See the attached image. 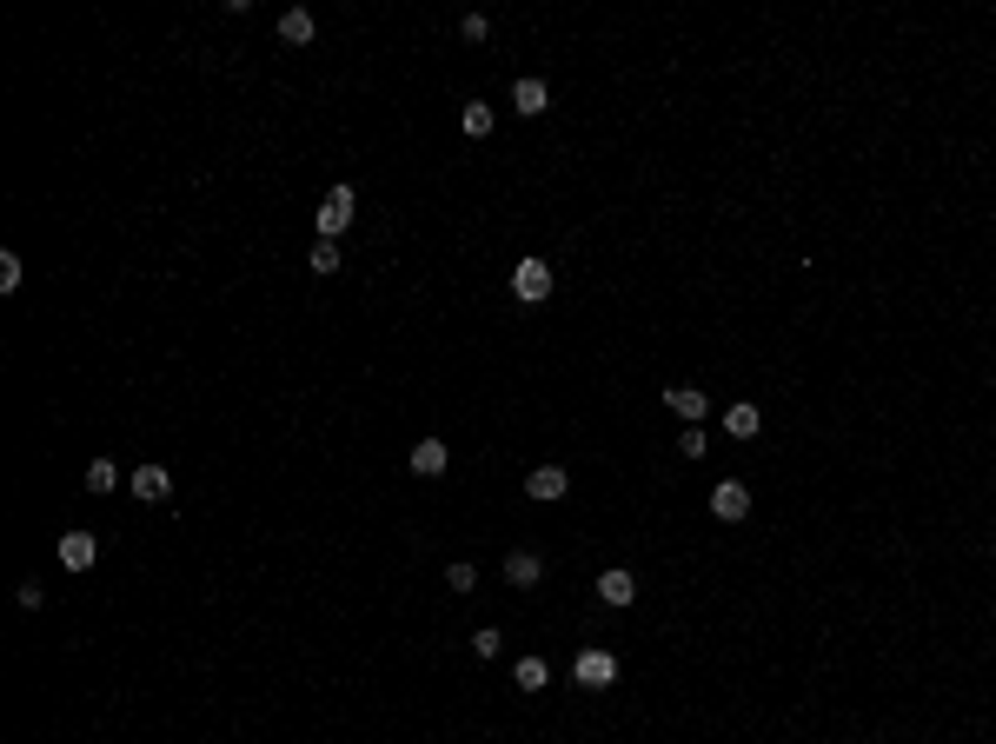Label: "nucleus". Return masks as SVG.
Returning a JSON list of instances; mask_svg holds the SVG:
<instances>
[{"instance_id": "1", "label": "nucleus", "mask_w": 996, "mask_h": 744, "mask_svg": "<svg viewBox=\"0 0 996 744\" xmlns=\"http://www.w3.org/2000/svg\"><path fill=\"white\" fill-rule=\"evenodd\" d=\"M352 213H359V193H352V186H332L326 206H319V240H339L352 226Z\"/></svg>"}, {"instance_id": "2", "label": "nucleus", "mask_w": 996, "mask_h": 744, "mask_svg": "<svg viewBox=\"0 0 996 744\" xmlns=\"http://www.w3.org/2000/svg\"><path fill=\"white\" fill-rule=\"evenodd\" d=\"M512 293L525 299V306L552 299V266H545V260H518V266H512Z\"/></svg>"}, {"instance_id": "3", "label": "nucleus", "mask_w": 996, "mask_h": 744, "mask_svg": "<svg viewBox=\"0 0 996 744\" xmlns=\"http://www.w3.org/2000/svg\"><path fill=\"white\" fill-rule=\"evenodd\" d=\"M711 512H718L724 525H738L744 512H751V492H744L738 479H718V485H711Z\"/></svg>"}, {"instance_id": "4", "label": "nucleus", "mask_w": 996, "mask_h": 744, "mask_svg": "<svg viewBox=\"0 0 996 744\" xmlns=\"http://www.w3.org/2000/svg\"><path fill=\"white\" fill-rule=\"evenodd\" d=\"M572 678L578 685H611V678H618V658H611V651H578V665H572Z\"/></svg>"}, {"instance_id": "5", "label": "nucleus", "mask_w": 996, "mask_h": 744, "mask_svg": "<svg viewBox=\"0 0 996 744\" xmlns=\"http://www.w3.org/2000/svg\"><path fill=\"white\" fill-rule=\"evenodd\" d=\"M127 485H133V499H140V505H160L166 492H173V472H166V465H140Z\"/></svg>"}, {"instance_id": "6", "label": "nucleus", "mask_w": 996, "mask_h": 744, "mask_svg": "<svg viewBox=\"0 0 996 744\" xmlns=\"http://www.w3.org/2000/svg\"><path fill=\"white\" fill-rule=\"evenodd\" d=\"M525 492H532V499H565V492H572V472H565V465H538L532 479H525Z\"/></svg>"}, {"instance_id": "7", "label": "nucleus", "mask_w": 996, "mask_h": 744, "mask_svg": "<svg viewBox=\"0 0 996 744\" xmlns=\"http://www.w3.org/2000/svg\"><path fill=\"white\" fill-rule=\"evenodd\" d=\"M93 558H100V539H93V532H67V539H60V565H67V572H87Z\"/></svg>"}, {"instance_id": "8", "label": "nucleus", "mask_w": 996, "mask_h": 744, "mask_svg": "<svg viewBox=\"0 0 996 744\" xmlns=\"http://www.w3.org/2000/svg\"><path fill=\"white\" fill-rule=\"evenodd\" d=\"M664 406L678 412V419H691V426H698L704 412H711V399H704L698 386H664Z\"/></svg>"}, {"instance_id": "9", "label": "nucleus", "mask_w": 996, "mask_h": 744, "mask_svg": "<svg viewBox=\"0 0 996 744\" xmlns=\"http://www.w3.org/2000/svg\"><path fill=\"white\" fill-rule=\"evenodd\" d=\"M598 598H605V605H631V598H638V578H631L625 565H611V572H598Z\"/></svg>"}, {"instance_id": "10", "label": "nucleus", "mask_w": 996, "mask_h": 744, "mask_svg": "<svg viewBox=\"0 0 996 744\" xmlns=\"http://www.w3.org/2000/svg\"><path fill=\"white\" fill-rule=\"evenodd\" d=\"M512 107H518V113H545V107H552V87H545L538 74L512 80Z\"/></svg>"}, {"instance_id": "11", "label": "nucleus", "mask_w": 996, "mask_h": 744, "mask_svg": "<svg viewBox=\"0 0 996 744\" xmlns=\"http://www.w3.org/2000/svg\"><path fill=\"white\" fill-rule=\"evenodd\" d=\"M313 34H319V20L306 14V7H286V14H279V40H286V47H306Z\"/></svg>"}, {"instance_id": "12", "label": "nucleus", "mask_w": 996, "mask_h": 744, "mask_svg": "<svg viewBox=\"0 0 996 744\" xmlns=\"http://www.w3.org/2000/svg\"><path fill=\"white\" fill-rule=\"evenodd\" d=\"M445 459H452V452H445V439H419V446H412V472H419V479H439Z\"/></svg>"}, {"instance_id": "13", "label": "nucleus", "mask_w": 996, "mask_h": 744, "mask_svg": "<svg viewBox=\"0 0 996 744\" xmlns=\"http://www.w3.org/2000/svg\"><path fill=\"white\" fill-rule=\"evenodd\" d=\"M505 578L525 592V585H538V578H545V558H538V552H512V558H505Z\"/></svg>"}, {"instance_id": "14", "label": "nucleus", "mask_w": 996, "mask_h": 744, "mask_svg": "<svg viewBox=\"0 0 996 744\" xmlns=\"http://www.w3.org/2000/svg\"><path fill=\"white\" fill-rule=\"evenodd\" d=\"M724 426H731V439H757L764 419H757V406H731V412H724Z\"/></svg>"}, {"instance_id": "15", "label": "nucleus", "mask_w": 996, "mask_h": 744, "mask_svg": "<svg viewBox=\"0 0 996 744\" xmlns=\"http://www.w3.org/2000/svg\"><path fill=\"white\" fill-rule=\"evenodd\" d=\"M552 685V665L545 658H518V691H545Z\"/></svg>"}, {"instance_id": "16", "label": "nucleus", "mask_w": 996, "mask_h": 744, "mask_svg": "<svg viewBox=\"0 0 996 744\" xmlns=\"http://www.w3.org/2000/svg\"><path fill=\"white\" fill-rule=\"evenodd\" d=\"M306 266H313L319 279H332L339 266H346V260H339V240H319V246H313V260H306Z\"/></svg>"}, {"instance_id": "17", "label": "nucleus", "mask_w": 996, "mask_h": 744, "mask_svg": "<svg viewBox=\"0 0 996 744\" xmlns=\"http://www.w3.org/2000/svg\"><path fill=\"white\" fill-rule=\"evenodd\" d=\"M113 485H120V465H113V459H93V465H87V492H113Z\"/></svg>"}, {"instance_id": "18", "label": "nucleus", "mask_w": 996, "mask_h": 744, "mask_svg": "<svg viewBox=\"0 0 996 744\" xmlns=\"http://www.w3.org/2000/svg\"><path fill=\"white\" fill-rule=\"evenodd\" d=\"M465 133H472V140H485V133H492V107H479V100H465Z\"/></svg>"}, {"instance_id": "19", "label": "nucleus", "mask_w": 996, "mask_h": 744, "mask_svg": "<svg viewBox=\"0 0 996 744\" xmlns=\"http://www.w3.org/2000/svg\"><path fill=\"white\" fill-rule=\"evenodd\" d=\"M445 585H452V592H472V585H479V572L459 558V565H445Z\"/></svg>"}, {"instance_id": "20", "label": "nucleus", "mask_w": 996, "mask_h": 744, "mask_svg": "<svg viewBox=\"0 0 996 744\" xmlns=\"http://www.w3.org/2000/svg\"><path fill=\"white\" fill-rule=\"evenodd\" d=\"M14 286H20V253L7 246V253H0V293H14Z\"/></svg>"}, {"instance_id": "21", "label": "nucleus", "mask_w": 996, "mask_h": 744, "mask_svg": "<svg viewBox=\"0 0 996 744\" xmlns=\"http://www.w3.org/2000/svg\"><path fill=\"white\" fill-rule=\"evenodd\" d=\"M20 612H40V605H47V592H40V578H27V585H20Z\"/></svg>"}, {"instance_id": "22", "label": "nucleus", "mask_w": 996, "mask_h": 744, "mask_svg": "<svg viewBox=\"0 0 996 744\" xmlns=\"http://www.w3.org/2000/svg\"><path fill=\"white\" fill-rule=\"evenodd\" d=\"M678 452H684V459H704V432L684 426V432H678Z\"/></svg>"}, {"instance_id": "23", "label": "nucleus", "mask_w": 996, "mask_h": 744, "mask_svg": "<svg viewBox=\"0 0 996 744\" xmlns=\"http://www.w3.org/2000/svg\"><path fill=\"white\" fill-rule=\"evenodd\" d=\"M498 645H505V638H498L492 625H485V632H472V651H479V658H498Z\"/></svg>"}, {"instance_id": "24", "label": "nucleus", "mask_w": 996, "mask_h": 744, "mask_svg": "<svg viewBox=\"0 0 996 744\" xmlns=\"http://www.w3.org/2000/svg\"><path fill=\"white\" fill-rule=\"evenodd\" d=\"M459 34H465V40H485L492 27H485V14H465V20H459Z\"/></svg>"}]
</instances>
